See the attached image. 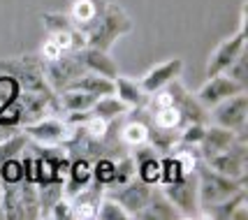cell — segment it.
<instances>
[{"mask_svg":"<svg viewBox=\"0 0 248 220\" xmlns=\"http://www.w3.org/2000/svg\"><path fill=\"white\" fill-rule=\"evenodd\" d=\"M49 218H54V220H72V202H70L67 195H63V197L54 204V209H51V213H49Z\"/></svg>","mask_w":248,"mask_h":220,"instance_id":"cell-38","label":"cell"},{"mask_svg":"<svg viewBox=\"0 0 248 220\" xmlns=\"http://www.w3.org/2000/svg\"><path fill=\"white\" fill-rule=\"evenodd\" d=\"M241 90H246V88L239 86L237 81L230 79L227 74H214V77H209L202 84V88L195 93V98L200 100L206 109H211V107H216L218 102L232 98V95H237Z\"/></svg>","mask_w":248,"mask_h":220,"instance_id":"cell-12","label":"cell"},{"mask_svg":"<svg viewBox=\"0 0 248 220\" xmlns=\"http://www.w3.org/2000/svg\"><path fill=\"white\" fill-rule=\"evenodd\" d=\"M137 176V162H135V158L132 155H121L116 158V167H114V178H111V183L107 188H119L123 183H128L130 178H135Z\"/></svg>","mask_w":248,"mask_h":220,"instance_id":"cell-28","label":"cell"},{"mask_svg":"<svg viewBox=\"0 0 248 220\" xmlns=\"http://www.w3.org/2000/svg\"><path fill=\"white\" fill-rule=\"evenodd\" d=\"M137 178H141L149 186H160V158L151 155L137 162Z\"/></svg>","mask_w":248,"mask_h":220,"instance_id":"cell-29","label":"cell"},{"mask_svg":"<svg viewBox=\"0 0 248 220\" xmlns=\"http://www.w3.org/2000/svg\"><path fill=\"white\" fill-rule=\"evenodd\" d=\"M26 174H23V162L19 158H10L5 162H0V183L2 186H14L21 183Z\"/></svg>","mask_w":248,"mask_h":220,"instance_id":"cell-31","label":"cell"},{"mask_svg":"<svg viewBox=\"0 0 248 220\" xmlns=\"http://www.w3.org/2000/svg\"><path fill=\"white\" fill-rule=\"evenodd\" d=\"M81 74H86V67L81 63L79 51L63 54L54 60H44V79H46V86L54 93H61L63 88H67Z\"/></svg>","mask_w":248,"mask_h":220,"instance_id":"cell-6","label":"cell"},{"mask_svg":"<svg viewBox=\"0 0 248 220\" xmlns=\"http://www.w3.org/2000/svg\"><path fill=\"white\" fill-rule=\"evenodd\" d=\"M19 93H21V86H19L10 74H0V104L12 98H16Z\"/></svg>","mask_w":248,"mask_h":220,"instance_id":"cell-37","label":"cell"},{"mask_svg":"<svg viewBox=\"0 0 248 220\" xmlns=\"http://www.w3.org/2000/svg\"><path fill=\"white\" fill-rule=\"evenodd\" d=\"M10 132H14V130H2V128H0V139H2V137H7Z\"/></svg>","mask_w":248,"mask_h":220,"instance_id":"cell-40","label":"cell"},{"mask_svg":"<svg viewBox=\"0 0 248 220\" xmlns=\"http://www.w3.org/2000/svg\"><path fill=\"white\" fill-rule=\"evenodd\" d=\"M204 162L211 167V169H216V172L230 176V178L246 181V172H248V139H246V134H239L230 148H225L223 153L211 155V158L204 160Z\"/></svg>","mask_w":248,"mask_h":220,"instance_id":"cell-7","label":"cell"},{"mask_svg":"<svg viewBox=\"0 0 248 220\" xmlns=\"http://www.w3.org/2000/svg\"><path fill=\"white\" fill-rule=\"evenodd\" d=\"M0 128L2 130H19V128H23V104L19 95L0 104Z\"/></svg>","mask_w":248,"mask_h":220,"instance_id":"cell-27","label":"cell"},{"mask_svg":"<svg viewBox=\"0 0 248 220\" xmlns=\"http://www.w3.org/2000/svg\"><path fill=\"white\" fill-rule=\"evenodd\" d=\"M95 218L97 220H130V216H128V211L123 209L119 202L109 195V197H102V199H100Z\"/></svg>","mask_w":248,"mask_h":220,"instance_id":"cell-30","label":"cell"},{"mask_svg":"<svg viewBox=\"0 0 248 220\" xmlns=\"http://www.w3.org/2000/svg\"><path fill=\"white\" fill-rule=\"evenodd\" d=\"M79 56H81V63L86 67V72H95V74H102L107 79L119 77V63L109 56V51L93 49V46H81Z\"/></svg>","mask_w":248,"mask_h":220,"instance_id":"cell-18","label":"cell"},{"mask_svg":"<svg viewBox=\"0 0 248 220\" xmlns=\"http://www.w3.org/2000/svg\"><path fill=\"white\" fill-rule=\"evenodd\" d=\"M91 114L109 123V121H114V118H119V116H125V114H128V107L111 93V95H100V98L95 100V104L91 107Z\"/></svg>","mask_w":248,"mask_h":220,"instance_id":"cell-25","label":"cell"},{"mask_svg":"<svg viewBox=\"0 0 248 220\" xmlns=\"http://www.w3.org/2000/svg\"><path fill=\"white\" fill-rule=\"evenodd\" d=\"M2 213L7 220H37L40 218V199L37 183L26 181L14 186H2Z\"/></svg>","mask_w":248,"mask_h":220,"instance_id":"cell-4","label":"cell"},{"mask_svg":"<svg viewBox=\"0 0 248 220\" xmlns=\"http://www.w3.org/2000/svg\"><path fill=\"white\" fill-rule=\"evenodd\" d=\"M151 188L149 183H144L141 178H130L128 183H123V186L114 188L116 192L111 195V197L119 202L123 209L128 211L130 220H137V216L141 213V209L149 204V197H151Z\"/></svg>","mask_w":248,"mask_h":220,"instance_id":"cell-11","label":"cell"},{"mask_svg":"<svg viewBox=\"0 0 248 220\" xmlns=\"http://www.w3.org/2000/svg\"><path fill=\"white\" fill-rule=\"evenodd\" d=\"M174 218H181L179 211L174 209V204L167 199V195L162 192L160 186H153L149 204L141 209L137 220H174Z\"/></svg>","mask_w":248,"mask_h":220,"instance_id":"cell-19","label":"cell"},{"mask_svg":"<svg viewBox=\"0 0 248 220\" xmlns=\"http://www.w3.org/2000/svg\"><path fill=\"white\" fill-rule=\"evenodd\" d=\"M102 5H105V0H72L70 10H67V16H70V21H72L77 30L86 33L88 28L93 26V21L100 16Z\"/></svg>","mask_w":248,"mask_h":220,"instance_id":"cell-20","label":"cell"},{"mask_svg":"<svg viewBox=\"0 0 248 220\" xmlns=\"http://www.w3.org/2000/svg\"><path fill=\"white\" fill-rule=\"evenodd\" d=\"M162 192L174 204L181 218H200V197H197V174H186L184 178L165 183Z\"/></svg>","mask_w":248,"mask_h":220,"instance_id":"cell-8","label":"cell"},{"mask_svg":"<svg viewBox=\"0 0 248 220\" xmlns=\"http://www.w3.org/2000/svg\"><path fill=\"white\" fill-rule=\"evenodd\" d=\"M0 74H10L21 90L31 93H54L46 86L44 79V60L40 54L12 56V58H0Z\"/></svg>","mask_w":248,"mask_h":220,"instance_id":"cell-2","label":"cell"},{"mask_svg":"<svg viewBox=\"0 0 248 220\" xmlns=\"http://www.w3.org/2000/svg\"><path fill=\"white\" fill-rule=\"evenodd\" d=\"M0 220H5V213H2V188H0Z\"/></svg>","mask_w":248,"mask_h":220,"instance_id":"cell-39","label":"cell"},{"mask_svg":"<svg viewBox=\"0 0 248 220\" xmlns=\"http://www.w3.org/2000/svg\"><path fill=\"white\" fill-rule=\"evenodd\" d=\"M200 218H211V220H248V197L246 188H241L239 192L230 195V197L220 199L216 204L206 206L200 211Z\"/></svg>","mask_w":248,"mask_h":220,"instance_id":"cell-13","label":"cell"},{"mask_svg":"<svg viewBox=\"0 0 248 220\" xmlns=\"http://www.w3.org/2000/svg\"><path fill=\"white\" fill-rule=\"evenodd\" d=\"M239 134L232 130H227L223 125H216V123H206V130H204V137H202V142H200V158L202 160H209L211 155L216 153H223L225 148H230L234 139H237Z\"/></svg>","mask_w":248,"mask_h":220,"instance_id":"cell-17","label":"cell"},{"mask_svg":"<svg viewBox=\"0 0 248 220\" xmlns=\"http://www.w3.org/2000/svg\"><path fill=\"white\" fill-rule=\"evenodd\" d=\"M65 195L63 183L58 181H46L37 183V199H40V218H49V213L54 209V204Z\"/></svg>","mask_w":248,"mask_h":220,"instance_id":"cell-26","label":"cell"},{"mask_svg":"<svg viewBox=\"0 0 248 220\" xmlns=\"http://www.w3.org/2000/svg\"><path fill=\"white\" fill-rule=\"evenodd\" d=\"M93 178V162L86 160V158H70V172H67V178L63 183L65 195H75L77 190L86 188Z\"/></svg>","mask_w":248,"mask_h":220,"instance_id":"cell-22","label":"cell"},{"mask_svg":"<svg viewBox=\"0 0 248 220\" xmlns=\"http://www.w3.org/2000/svg\"><path fill=\"white\" fill-rule=\"evenodd\" d=\"M114 95L128 107V109H141L149 100V93L141 88V84L137 79L130 77H116L114 79Z\"/></svg>","mask_w":248,"mask_h":220,"instance_id":"cell-21","label":"cell"},{"mask_svg":"<svg viewBox=\"0 0 248 220\" xmlns=\"http://www.w3.org/2000/svg\"><path fill=\"white\" fill-rule=\"evenodd\" d=\"M130 30H132V19H130L128 12L123 10L119 2L105 0L100 16L84 33V37H86V46L109 51L114 46V42L119 37H123V35H128Z\"/></svg>","mask_w":248,"mask_h":220,"instance_id":"cell-1","label":"cell"},{"mask_svg":"<svg viewBox=\"0 0 248 220\" xmlns=\"http://www.w3.org/2000/svg\"><path fill=\"white\" fill-rule=\"evenodd\" d=\"M114 167H116L114 158H107V155L97 158L95 162H93V181L107 188L111 183V178H114Z\"/></svg>","mask_w":248,"mask_h":220,"instance_id":"cell-33","label":"cell"},{"mask_svg":"<svg viewBox=\"0 0 248 220\" xmlns=\"http://www.w3.org/2000/svg\"><path fill=\"white\" fill-rule=\"evenodd\" d=\"M42 23H44V30L46 33L72 28V21H70L67 12H46V14H42Z\"/></svg>","mask_w":248,"mask_h":220,"instance_id":"cell-36","label":"cell"},{"mask_svg":"<svg viewBox=\"0 0 248 220\" xmlns=\"http://www.w3.org/2000/svg\"><path fill=\"white\" fill-rule=\"evenodd\" d=\"M102 192H105V186H100V183H95L91 178V183L86 188H81V190H77L75 195H70V202H72V220L95 218Z\"/></svg>","mask_w":248,"mask_h":220,"instance_id":"cell-15","label":"cell"},{"mask_svg":"<svg viewBox=\"0 0 248 220\" xmlns=\"http://www.w3.org/2000/svg\"><path fill=\"white\" fill-rule=\"evenodd\" d=\"M246 54H248V49L246 51H241V54L234 58V63L227 67L225 70V74L230 79H234L239 86H244V88H248V70H246Z\"/></svg>","mask_w":248,"mask_h":220,"instance_id":"cell-35","label":"cell"},{"mask_svg":"<svg viewBox=\"0 0 248 220\" xmlns=\"http://www.w3.org/2000/svg\"><path fill=\"white\" fill-rule=\"evenodd\" d=\"M67 88H77V90H84V93H91V95L100 98V95H111L114 93V79H107L102 74H95V72H86L79 79H75Z\"/></svg>","mask_w":248,"mask_h":220,"instance_id":"cell-23","label":"cell"},{"mask_svg":"<svg viewBox=\"0 0 248 220\" xmlns=\"http://www.w3.org/2000/svg\"><path fill=\"white\" fill-rule=\"evenodd\" d=\"M209 121L223 125L227 130L237 132V134H246L248 125V93L241 90L232 98L218 102L216 107L209 109Z\"/></svg>","mask_w":248,"mask_h":220,"instance_id":"cell-5","label":"cell"},{"mask_svg":"<svg viewBox=\"0 0 248 220\" xmlns=\"http://www.w3.org/2000/svg\"><path fill=\"white\" fill-rule=\"evenodd\" d=\"M181 72H184V58L176 56V58H170V60H165V63L153 65L151 70L140 79V84L146 93H153V90H160V88H165L167 84H172L174 79H179Z\"/></svg>","mask_w":248,"mask_h":220,"instance_id":"cell-14","label":"cell"},{"mask_svg":"<svg viewBox=\"0 0 248 220\" xmlns=\"http://www.w3.org/2000/svg\"><path fill=\"white\" fill-rule=\"evenodd\" d=\"M197 174V197H200V211L216 204L220 199L230 197L239 192L241 188H246V181H237V178H230V176L220 174L216 169L206 165L204 160H200V165L195 169Z\"/></svg>","mask_w":248,"mask_h":220,"instance_id":"cell-3","label":"cell"},{"mask_svg":"<svg viewBox=\"0 0 248 220\" xmlns=\"http://www.w3.org/2000/svg\"><path fill=\"white\" fill-rule=\"evenodd\" d=\"M170 88H172V95H174V104L186 116V123H211L209 121V109L195 98L193 93H188L176 79L170 84Z\"/></svg>","mask_w":248,"mask_h":220,"instance_id":"cell-16","label":"cell"},{"mask_svg":"<svg viewBox=\"0 0 248 220\" xmlns=\"http://www.w3.org/2000/svg\"><path fill=\"white\" fill-rule=\"evenodd\" d=\"M21 130L28 134V139L42 144V146H56V144L63 146V142L70 137V125L63 118H58V114L42 116L37 121L23 125Z\"/></svg>","mask_w":248,"mask_h":220,"instance_id":"cell-10","label":"cell"},{"mask_svg":"<svg viewBox=\"0 0 248 220\" xmlns=\"http://www.w3.org/2000/svg\"><path fill=\"white\" fill-rule=\"evenodd\" d=\"M184 169L179 165V160L174 158V153H162L160 158V186L165 183H174L179 178H184Z\"/></svg>","mask_w":248,"mask_h":220,"instance_id":"cell-32","label":"cell"},{"mask_svg":"<svg viewBox=\"0 0 248 220\" xmlns=\"http://www.w3.org/2000/svg\"><path fill=\"white\" fill-rule=\"evenodd\" d=\"M58 98V107L61 111H91V107L95 104V95L84 93V90H77V88H65L61 93H56Z\"/></svg>","mask_w":248,"mask_h":220,"instance_id":"cell-24","label":"cell"},{"mask_svg":"<svg viewBox=\"0 0 248 220\" xmlns=\"http://www.w3.org/2000/svg\"><path fill=\"white\" fill-rule=\"evenodd\" d=\"M206 123H186L181 132H179V144H188V146H200L202 137H204Z\"/></svg>","mask_w":248,"mask_h":220,"instance_id":"cell-34","label":"cell"},{"mask_svg":"<svg viewBox=\"0 0 248 220\" xmlns=\"http://www.w3.org/2000/svg\"><path fill=\"white\" fill-rule=\"evenodd\" d=\"M246 49H248L246 46V28H239L237 33L225 37V40L211 51L209 60H206V77L225 74V70L234 63V58H237L241 51H246Z\"/></svg>","mask_w":248,"mask_h":220,"instance_id":"cell-9","label":"cell"}]
</instances>
